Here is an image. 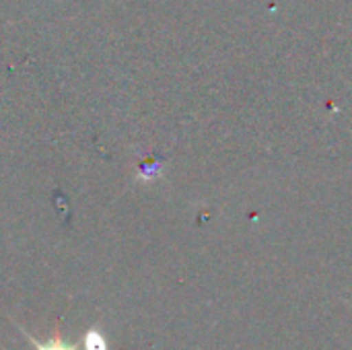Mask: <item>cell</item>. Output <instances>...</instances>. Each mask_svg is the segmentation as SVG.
<instances>
[{
	"label": "cell",
	"instance_id": "obj_1",
	"mask_svg": "<svg viewBox=\"0 0 352 350\" xmlns=\"http://www.w3.org/2000/svg\"><path fill=\"white\" fill-rule=\"evenodd\" d=\"M85 349L87 350H107V347H105V340H103V336H101L97 330H91V332H87V336H85Z\"/></svg>",
	"mask_w": 352,
	"mask_h": 350
},
{
	"label": "cell",
	"instance_id": "obj_2",
	"mask_svg": "<svg viewBox=\"0 0 352 350\" xmlns=\"http://www.w3.org/2000/svg\"><path fill=\"white\" fill-rule=\"evenodd\" d=\"M31 344L37 350H76V347H68V344H64V342L58 340V338H54V340H50V342H45V344H39V342H33V340H31Z\"/></svg>",
	"mask_w": 352,
	"mask_h": 350
}]
</instances>
